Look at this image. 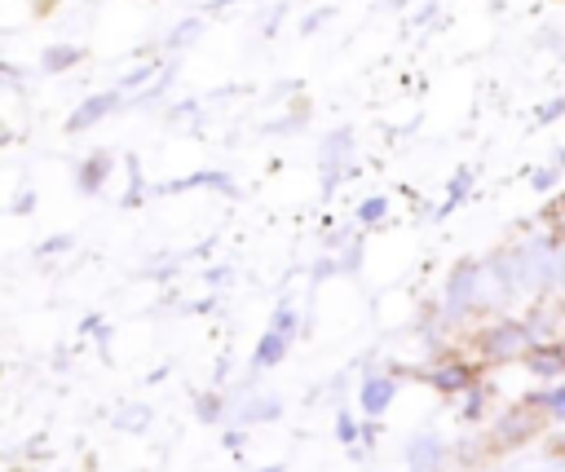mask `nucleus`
<instances>
[{
  "label": "nucleus",
  "mask_w": 565,
  "mask_h": 472,
  "mask_svg": "<svg viewBox=\"0 0 565 472\" xmlns=\"http://www.w3.org/2000/svg\"><path fill=\"white\" fill-rule=\"evenodd\" d=\"M490 397H494V393H490V384H486V379H481V384H472V388L459 397V410H455V415H459V423L477 428V423L486 419V410H490Z\"/></svg>",
  "instance_id": "19"
},
{
  "label": "nucleus",
  "mask_w": 565,
  "mask_h": 472,
  "mask_svg": "<svg viewBox=\"0 0 565 472\" xmlns=\"http://www.w3.org/2000/svg\"><path fill=\"white\" fill-rule=\"evenodd\" d=\"M539 384H556V379H565V335L561 340H547V344H534L530 348V357L521 362Z\"/></svg>",
  "instance_id": "14"
},
{
  "label": "nucleus",
  "mask_w": 565,
  "mask_h": 472,
  "mask_svg": "<svg viewBox=\"0 0 565 472\" xmlns=\"http://www.w3.org/2000/svg\"><path fill=\"white\" fill-rule=\"evenodd\" d=\"M472 348H477V357H481L486 366H508V362H525L530 348H534V340H530V331H525V318L503 313V318H490V322L477 326Z\"/></svg>",
  "instance_id": "2"
},
{
  "label": "nucleus",
  "mask_w": 565,
  "mask_h": 472,
  "mask_svg": "<svg viewBox=\"0 0 565 472\" xmlns=\"http://www.w3.org/2000/svg\"><path fill=\"white\" fill-rule=\"evenodd\" d=\"M185 190H221L225 199H238L234 176H230V172H221V168H203V172H190V176L163 181V185H154L150 194H185Z\"/></svg>",
  "instance_id": "13"
},
{
  "label": "nucleus",
  "mask_w": 565,
  "mask_h": 472,
  "mask_svg": "<svg viewBox=\"0 0 565 472\" xmlns=\"http://www.w3.org/2000/svg\"><path fill=\"white\" fill-rule=\"evenodd\" d=\"M124 101H128V97H124L119 88H102V93H88V97H84V101H79V106L66 115V124H62V128H66L71 137H75V132H88V128H97L106 115H115Z\"/></svg>",
  "instance_id": "10"
},
{
  "label": "nucleus",
  "mask_w": 565,
  "mask_h": 472,
  "mask_svg": "<svg viewBox=\"0 0 565 472\" xmlns=\"http://www.w3.org/2000/svg\"><path fill=\"white\" fill-rule=\"evenodd\" d=\"M521 296L516 278H512V265H508V251H490L481 256V269H477V313L481 318H503Z\"/></svg>",
  "instance_id": "4"
},
{
  "label": "nucleus",
  "mask_w": 565,
  "mask_h": 472,
  "mask_svg": "<svg viewBox=\"0 0 565 472\" xmlns=\"http://www.w3.org/2000/svg\"><path fill=\"white\" fill-rule=\"evenodd\" d=\"M71 247H75V234H53V238L35 243V256H40V260H49V256H57V251H71Z\"/></svg>",
  "instance_id": "28"
},
{
  "label": "nucleus",
  "mask_w": 565,
  "mask_h": 472,
  "mask_svg": "<svg viewBox=\"0 0 565 472\" xmlns=\"http://www.w3.org/2000/svg\"><path fill=\"white\" fill-rule=\"evenodd\" d=\"M450 459H455V446H450L437 428H419V432H411L406 446H402L406 472H446Z\"/></svg>",
  "instance_id": "9"
},
{
  "label": "nucleus",
  "mask_w": 565,
  "mask_h": 472,
  "mask_svg": "<svg viewBox=\"0 0 565 472\" xmlns=\"http://www.w3.org/2000/svg\"><path fill=\"white\" fill-rule=\"evenodd\" d=\"M543 428H547V419H543L534 406H525V401L516 397L512 406H503V410L490 419V428H486V450H494V454L521 450V446H530Z\"/></svg>",
  "instance_id": "5"
},
{
  "label": "nucleus",
  "mask_w": 565,
  "mask_h": 472,
  "mask_svg": "<svg viewBox=\"0 0 565 472\" xmlns=\"http://www.w3.org/2000/svg\"><path fill=\"white\" fill-rule=\"evenodd\" d=\"M397 384H402L397 371H371V375H362V384H358V406H362V415H366V419L388 415V406L397 401Z\"/></svg>",
  "instance_id": "11"
},
{
  "label": "nucleus",
  "mask_w": 565,
  "mask_h": 472,
  "mask_svg": "<svg viewBox=\"0 0 565 472\" xmlns=\"http://www.w3.org/2000/svg\"><path fill=\"white\" fill-rule=\"evenodd\" d=\"M256 472H287V463H265V468H256Z\"/></svg>",
  "instance_id": "38"
},
{
  "label": "nucleus",
  "mask_w": 565,
  "mask_h": 472,
  "mask_svg": "<svg viewBox=\"0 0 565 472\" xmlns=\"http://www.w3.org/2000/svg\"><path fill=\"white\" fill-rule=\"evenodd\" d=\"M305 119H309V115H305V106H300V110L287 115V119H269L265 132H296V128H305Z\"/></svg>",
  "instance_id": "30"
},
{
  "label": "nucleus",
  "mask_w": 565,
  "mask_h": 472,
  "mask_svg": "<svg viewBox=\"0 0 565 472\" xmlns=\"http://www.w3.org/2000/svg\"><path fill=\"white\" fill-rule=\"evenodd\" d=\"M353 128L349 124H335L322 141H318V172H322V194H331L349 172H353Z\"/></svg>",
  "instance_id": "6"
},
{
  "label": "nucleus",
  "mask_w": 565,
  "mask_h": 472,
  "mask_svg": "<svg viewBox=\"0 0 565 472\" xmlns=\"http://www.w3.org/2000/svg\"><path fill=\"white\" fill-rule=\"evenodd\" d=\"M556 247H561V234L556 229H530L525 238H516L508 251V265H512V278L521 287L525 300H539V296H552V265H556Z\"/></svg>",
  "instance_id": "1"
},
{
  "label": "nucleus",
  "mask_w": 565,
  "mask_h": 472,
  "mask_svg": "<svg viewBox=\"0 0 565 472\" xmlns=\"http://www.w3.org/2000/svg\"><path fill=\"white\" fill-rule=\"evenodd\" d=\"M110 168H115V154H110L106 146H97V150L79 154V159H75V168H71L75 190H79V194H102V185L110 181Z\"/></svg>",
  "instance_id": "12"
},
{
  "label": "nucleus",
  "mask_w": 565,
  "mask_h": 472,
  "mask_svg": "<svg viewBox=\"0 0 565 472\" xmlns=\"http://www.w3.org/2000/svg\"><path fill=\"white\" fill-rule=\"evenodd\" d=\"M561 176H565V172H561L556 163H547V168H534V172H530V190H534V194H552V190L561 185Z\"/></svg>",
  "instance_id": "26"
},
{
  "label": "nucleus",
  "mask_w": 565,
  "mask_h": 472,
  "mask_svg": "<svg viewBox=\"0 0 565 472\" xmlns=\"http://www.w3.org/2000/svg\"><path fill=\"white\" fill-rule=\"evenodd\" d=\"M362 428H366V423H358L349 410H340V415H335V441H340V446H349V450H353V446H362Z\"/></svg>",
  "instance_id": "25"
},
{
  "label": "nucleus",
  "mask_w": 565,
  "mask_h": 472,
  "mask_svg": "<svg viewBox=\"0 0 565 472\" xmlns=\"http://www.w3.org/2000/svg\"><path fill=\"white\" fill-rule=\"evenodd\" d=\"M199 35H203V18H199V13H194V18H181V22L168 31L163 49H168V53H181V49H190Z\"/></svg>",
  "instance_id": "22"
},
{
  "label": "nucleus",
  "mask_w": 565,
  "mask_h": 472,
  "mask_svg": "<svg viewBox=\"0 0 565 472\" xmlns=\"http://www.w3.org/2000/svg\"><path fill=\"white\" fill-rule=\"evenodd\" d=\"M84 335H97V340H102V348L110 344V326H106L97 313H93V318H84Z\"/></svg>",
  "instance_id": "34"
},
{
  "label": "nucleus",
  "mask_w": 565,
  "mask_h": 472,
  "mask_svg": "<svg viewBox=\"0 0 565 472\" xmlns=\"http://www.w3.org/2000/svg\"><path fill=\"white\" fill-rule=\"evenodd\" d=\"M552 163H556V168H561V172H565V146H561V150H556V159H552Z\"/></svg>",
  "instance_id": "40"
},
{
  "label": "nucleus",
  "mask_w": 565,
  "mask_h": 472,
  "mask_svg": "<svg viewBox=\"0 0 565 472\" xmlns=\"http://www.w3.org/2000/svg\"><path fill=\"white\" fill-rule=\"evenodd\" d=\"M282 419V397L269 388H247V393H230V419L225 428H265Z\"/></svg>",
  "instance_id": "8"
},
{
  "label": "nucleus",
  "mask_w": 565,
  "mask_h": 472,
  "mask_svg": "<svg viewBox=\"0 0 565 472\" xmlns=\"http://www.w3.org/2000/svg\"><path fill=\"white\" fill-rule=\"evenodd\" d=\"M230 4H238V0H207V9H230Z\"/></svg>",
  "instance_id": "39"
},
{
  "label": "nucleus",
  "mask_w": 565,
  "mask_h": 472,
  "mask_svg": "<svg viewBox=\"0 0 565 472\" xmlns=\"http://www.w3.org/2000/svg\"><path fill=\"white\" fill-rule=\"evenodd\" d=\"M331 18H335V4H322V9L305 13V18H300V35H313V31H318V26H327Z\"/></svg>",
  "instance_id": "29"
},
{
  "label": "nucleus",
  "mask_w": 565,
  "mask_h": 472,
  "mask_svg": "<svg viewBox=\"0 0 565 472\" xmlns=\"http://www.w3.org/2000/svg\"><path fill=\"white\" fill-rule=\"evenodd\" d=\"M468 194H472V168H468V163H459V168L450 172V181H446V203L437 207V216H446V212H450L455 203H463Z\"/></svg>",
  "instance_id": "20"
},
{
  "label": "nucleus",
  "mask_w": 565,
  "mask_h": 472,
  "mask_svg": "<svg viewBox=\"0 0 565 472\" xmlns=\"http://www.w3.org/2000/svg\"><path fill=\"white\" fill-rule=\"evenodd\" d=\"M269 326H274V331H287V335H296V331H300V318H296V309L282 300V304H274V313H269Z\"/></svg>",
  "instance_id": "27"
},
{
  "label": "nucleus",
  "mask_w": 565,
  "mask_h": 472,
  "mask_svg": "<svg viewBox=\"0 0 565 472\" xmlns=\"http://www.w3.org/2000/svg\"><path fill=\"white\" fill-rule=\"evenodd\" d=\"M565 115V97H552L547 106H539V115H534V128H543V124H556Z\"/></svg>",
  "instance_id": "31"
},
{
  "label": "nucleus",
  "mask_w": 565,
  "mask_h": 472,
  "mask_svg": "<svg viewBox=\"0 0 565 472\" xmlns=\"http://www.w3.org/2000/svg\"><path fill=\"white\" fill-rule=\"evenodd\" d=\"M525 406H534L547 423H565V379H556V384H543V388H534V393H525L521 397Z\"/></svg>",
  "instance_id": "16"
},
{
  "label": "nucleus",
  "mask_w": 565,
  "mask_h": 472,
  "mask_svg": "<svg viewBox=\"0 0 565 472\" xmlns=\"http://www.w3.org/2000/svg\"><path fill=\"white\" fill-rule=\"evenodd\" d=\"M552 296H565V234L556 247V265H552Z\"/></svg>",
  "instance_id": "32"
},
{
  "label": "nucleus",
  "mask_w": 565,
  "mask_h": 472,
  "mask_svg": "<svg viewBox=\"0 0 565 472\" xmlns=\"http://www.w3.org/2000/svg\"><path fill=\"white\" fill-rule=\"evenodd\" d=\"M291 340H296V335H287V331H274V326H265V331H260V340L252 344L247 371H252V375H260V371H274V366H282V357L291 353Z\"/></svg>",
  "instance_id": "15"
},
{
  "label": "nucleus",
  "mask_w": 565,
  "mask_h": 472,
  "mask_svg": "<svg viewBox=\"0 0 565 472\" xmlns=\"http://www.w3.org/2000/svg\"><path fill=\"white\" fill-rule=\"evenodd\" d=\"M146 194H150V190H146L141 163H137V154H128V194H124V207H137V203H141Z\"/></svg>",
  "instance_id": "24"
},
{
  "label": "nucleus",
  "mask_w": 565,
  "mask_h": 472,
  "mask_svg": "<svg viewBox=\"0 0 565 472\" xmlns=\"http://www.w3.org/2000/svg\"><path fill=\"white\" fill-rule=\"evenodd\" d=\"M168 119H172V124H177V119H199V101H194V97H185V101H172Z\"/></svg>",
  "instance_id": "33"
},
{
  "label": "nucleus",
  "mask_w": 565,
  "mask_h": 472,
  "mask_svg": "<svg viewBox=\"0 0 565 472\" xmlns=\"http://www.w3.org/2000/svg\"><path fill=\"white\" fill-rule=\"evenodd\" d=\"M230 450H243V441H247V428H225V437H221Z\"/></svg>",
  "instance_id": "37"
},
{
  "label": "nucleus",
  "mask_w": 565,
  "mask_h": 472,
  "mask_svg": "<svg viewBox=\"0 0 565 472\" xmlns=\"http://www.w3.org/2000/svg\"><path fill=\"white\" fill-rule=\"evenodd\" d=\"M194 419L199 423H212V428H225V419H230V393H221V388L199 393L194 397Z\"/></svg>",
  "instance_id": "18"
},
{
  "label": "nucleus",
  "mask_w": 565,
  "mask_h": 472,
  "mask_svg": "<svg viewBox=\"0 0 565 472\" xmlns=\"http://www.w3.org/2000/svg\"><path fill=\"white\" fill-rule=\"evenodd\" d=\"M35 207V190H18V199H13V212L22 216V212H31Z\"/></svg>",
  "instance_id": "35"
},
{
  "label": "nucleus",
  "mask_w": 565,
  "mask_h": 472,
  "mask_svg": "<svg viewBox=\"0 0 565 472\" xmlns=\"http://www.w3.org/2000/svg\"><path fill=\"white\" fill-rule=\"evenodd\" d=\"M477 269H481V256H463L450 265L446 282H441V296H437V322L446 331L481 318L477 313Z\"/></svg>",
  "instance_id": "3"
},
{
  "label": "nucleus",
  "mask_w": 565,
  "mask_h": 472,
  "mask_svg": "<svg viewBox=\"0 0 565 472\" xmlns=\"http://www.w3.org/2000/svg\"><path fill=\"white\" fill-rule=\"evenodd\" d=\"M225 282H230V269H225V265H216V269H207V287H212V291H221Z\"/></svg>",
  "instance_id": "36"
},
{
  "label": "nucleus",
  "mask_w": 565,
  "mask_h": 472,
  "mask_svg": "<svg viewBox=\"0 0 565 472\" xmlns=\"http://www.w3.org/2000/svg\"><path fill=\"white\" fill-rule=\"evenodd\" d=\"M79 62H84V49L71 44V40H57V44H44L40 49V75H66Z\"/></svg>",
  "instance_id": "17"
},
{
  "label": "nucleus",
  "mask_w": 565,
  "mask_h": 472,
  "mask_svg": "<svg viewBox=\"0 0 565 472\" xmlns=\"http://www.w3.org/2000/svg\"><path fill=\"white\" fill-rule=\"evenodd\" d=\"M388 216V199L384 194H366L358 207H353V225L358 229H371V225H380Z\"/></svg>",
  "instance_id": "23"
},
{
  "label": "nucleus",
  "mask_w": 565,
  "mask_h": 472,
  "mask_svg": "<svg viewBox=\"0 0 565 472\" xmlns=\"http://www.w3.org/2000/svg\"><path fill=\"white\" fill-rule=\"evenodd\" d=\"M110 423H115L119 432H146V423H150V406H146V401H124V406L110 415Z\"/></svg>",
  "instance_id": "21"
},
{
  "label": "nucleus",
  "mask_w": 565,
  "mask_h": 472,
  "mask_svg": "<svg viewBox=\"0 0 565 472\" xmlns=\"http://www.w3.org/2000/svg\"><path fill=\"white\" fill-rule=\"evenodd\" d=\"M437 397H463L472 384H481V375H477V362H468V357H459V353H441L433 366H424V371H415Z\"/></svg>",
  "instance_id": "7"
}]
</instances>
